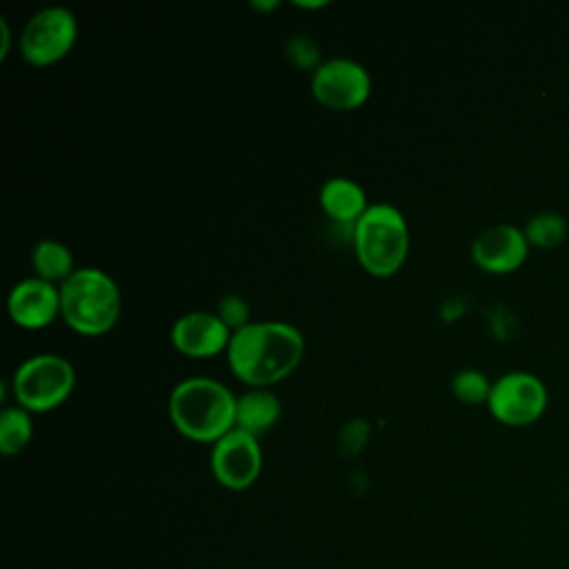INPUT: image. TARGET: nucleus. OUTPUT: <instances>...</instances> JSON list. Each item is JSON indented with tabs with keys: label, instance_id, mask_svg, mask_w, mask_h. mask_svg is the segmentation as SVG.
Here are the masks:
<instances>
[{
	"label": "nucleus",
	"instance_id": "f257e3e1",
	"mask_svg": "<svg viewBox=\"0 0 569 569\" xmlns=\"http://www.w3.org/2000/svg\"><path fill=\"white\" fill-rule=\"evenodd\" d=\"M233 376L249 387H269L287 378L305 356L302 331L284 320H251L233 331L227 347Z\"/></svg>",
	"mask_w": 569,
	"mask_h": 569
},
{
	"label": "nucleus",
	"instance_id": "f03ea898",
	"mask_svg": "<svg viewBox=\"0 0 569 569\" xmlns=\"http://www.w3.org/2000/svg\"><path fill=\"white\" fill-rule=\"evenodd\" d=\"M238 396L220 380L189 376L169 393V418L178 433L196 442L213 445L236 427Z\"/></svg>",
	"mask_w": 569,
	"mask_h": 569
},
{
	"label": "nucleus",
	"instance_id": "7ed1b4c3",
	"mask_svg": "<svg viewBox=\"0 0 569 569\" xmlns=\"http://www.w3.org/2000/svg\"><path fill=\"white\" fill-rule=\"evenodd\" d=\"M122 293L100 267H78L60 284V316L76 333L102 336L120 318Z\"/></svg>",
	"mask_w": 569,
	"mask_h": 569
},
{
	"label": "nucleus",
	"instance_id": "20e7f679",
	"mask_svg": "<svg viewBox=\"0 0 569 569\" xmlns=\"http://www.w3.org/2000/svg\"><path fill=\"white\" fill-rule=\"evenodd\" d=\"M353 249L360 267L376 276H393L409 253V224L391 202H373L353 227Z\"/></svg>",
	"mask_w": 569,
	"mask_h": 569
},
{
	"label": "nucleus",
	"instance_id": "39448f33",
	"mask_svg": "<svg viewBox=\"0 0 569 569\" xmlns=\"http://www.w3.org/2000/svg\"><path fill=\"white\" fill-rule=\"evenodd\" d=\"M76 389V367L60 353H33L24 358L13 376L16 405L31 413L58 409Z\"/></svg>",
	"mask_w": 569,
	"mask_h": 569
},
{
	"label": "nucleus",
	"instance_id": "423d86ee",
	"mask_svg": "<svg viewBox=\"0 0 569 569\" xmlns=\"http://www.w3.org/2000/svg\"><path fill=\"white\" fill-rule=\"evenodd\" d=\"M78 40V18L62 4H49L29 16L20 31V53L33 67H49L71 53Z\"/></svg>",
	"mask_w": 569,
	"mask_h": 569
},
{
	"label": "nucleus",
	"instance_id": "0eeeda50",
	"mask_svg": "<svg viewBox=\"0 0 569 569\" xmlns=\"http://www.w3.org/2000/svg\"><path fill=\"white\" fill-rule=\"evenodd\" d=\"M311 96L331 111H353L371 96V76L353 58H325L311 73Z\"/></svg>",
	"mask_w": 569,
	"mask_h": 569
},
{
	"label": "nucleus",
	"instance_id": "6e6552de",
	"mask_svg": "<svg viewBox=\"0 0 569 569\" xmlns=\"http://www.w3.org/2000/svg\"><path fill=\"white\" fill-rule=\"evenodd\" d=\"M547 385L531 371L513 369L491 382L487 407L505 425H527L547 407Z\"/></svg>",
	"mask_w": 569,
	"mask_h": 569
},
{
	"label": "nucleus",
	"instance_id": "1a4fd4ad",
	"mask_svg": "<svg viewBox=\"0 0 569 569\" xmlns=\"http://www.w3.org/2000/svg\"><path fill=\"white\" fill-rule=\"evenodd\" d=\"M211 473L224 489H249L262 471L260 438L233 427L211 445Z\"/></svg>",
	"mask_w": 569,
	"mask_h": 569
},
{
	"label": "nucleus",
	"instance_id": "9d476101",
	"mask_svg": "<svg viewBox=\"0 0 569 569\" xmlns=\"http://www.w3.org/2000/svg\"><path fill=\"white\" fill-rule=\"evenodd\" d=\"M233 331L218 318L216 311H187L171 325L169 340L173 349L187 358H213L227 353Z\"/></svg>",
	"mask_w": 569,
	"mask_h": 569
},
{
	"label": "nucleus",
	"instance_id": "9b49d317",
	"mask_svg": "<svg viewBox=\"0 0 569 569\" xmlns=\"http://www.w3.org/2000/svg\"><path fill=\"white\" fill-rule=\"evenodd\" d=\"M529 253L525 231L509 222L485 227L471 240V260L489 273H507L522 264Z\"/></svg>",
	"mask_w": 569,
	"mask_h": 569
},
{
	"label": "nucleus",
	"instance_id": "f8f14e48",
	"mask_svg": "<svg viewBox=\"0 0 569 569\" xmlns=\"http://www.w3.org/2000/svg\"><path fill=\"white\" fill-rule=\"evenodd\" d=\"M7 311L22 329L49 327L60 316V287L38 276L22 278L9 289Z\"/></svg>",
	"mask_w": 569,
	"mask_h": 569
},
{
	"label": "nucleus",
	"instance_id": "ddd939ff",
	"mask_svg": "<svg viewBox=\"0 0 569 569\" xmlns=\"http://www.w3.org/2000/svg\"><path fill=\"white\" fill-rule=\"evenodd\" d=\"M318 202L331 222L340 227H353L369 209L365 189L345 176H331L320 184Z\"/></svg>",
	"mask_w": 569,
	"mask_h": 569
},
{
	"label": "nucleus",
	"instance_id": "4468645a",
	"mask_svg": "<svg viewBox=\"0 0 569 569\" xmlns=\"http://www.w3.org/2000/svg\"><path fill=\"white\" fill-rule=\"evenodd\" d=\"M282 402L267 387H249L236 400V427L260 438L280 420Z\"/></svg>",
	"mask_w": 569,
	"mask_h": 569
},
{
	"label": "nucleus",
	"instance_id": "2eb2a0df",
	"mask_svg": "<svg viewBox=\"0 0 569 569\" xmlns=\"http://www.w3.org/2000/svg\"><path fill=\"white\" fill-rule=\"evenodd\" d=\"M29 260H31L33 276H38L47 282H53L58 287L78 269L73 251L64 242L53 240V238L38 240L31 247Z\"/></svg>",
	"mask_w": 569,
	"mask_h": 569
},
{
	"label": "nucleus",
	"instance_id": "dca6fc26",
	"mask_svg": "<svg viewBox=\"0 0 569 569\" xmlns=\"http://www.w3.org/2000/svg\"><path fill=\"white\" fill-rule=\"evenodd\" d=\"M33 413L20 405H7L0 413V451L20 453L33 438Z\"/></svg>",
	"mask_w": 569,
	"mask_h": 569
},
{
	"label": "nucleus",
	"instance_id": "f3484780",
	"mask_svg": "<svg viewBox=\"0 0 569 569\" xmlns=\"http://www.w3.org/2000/svg\"><path fill=\"white\" fill-rule=\"evenodd\" d=\"M522 231L529 244L553 247L567 236V218L558 211H538L525 222Z\"/></svg>",
	"mask_w": 569,
	"mask_h": 569
},
{
	"label": "nucleus",
	"instance_id": "a211bd4d",
	"mask_svg": "<svg viewBox=\"0 0 569 569\" xmlns=\"http://www.w3.org/2000/svg\"><path fill=\"white\" fill-rule=\"evenodd\" d=\"M491 391V380L485 376V371L476 369V367H465L458 369L451 376V393L467 405H478V402H487Z\"/></svg>",
	"mask_w": 569,
	"mask_h": 569
},
{
	"label": "nucleus",
	"instance_id": "6ab92c4d",
	"mask_svg": "<svg viewBox=\"0 0 569 569\" xmlns=\"http://www.w3.org/2000/svg\"><path fill=\"white\" fill-rule=\"evenodd\" d=\"M284 58L300 71L313 73L322 64V51L320 44L309 36H291L284 42Z\"/></svg>",
	"mask_w": 569,
	"mask_h": 569
},
{
	"label": "nucleus",
	"instance_id": "aec40b11",
	"mask_svg": "<svg viewBox=\"0 0 569 569\" xmlns=\"http://www.w3.org/2000/svg\"><path fill=\"white\" fill-rule=\"evenodd\" d=\"M216 313H218V318H220L231 331H238V329H242V327H247V325L251 322L249 302H247L240 293H224V296L218 300Z\"/></svg>",
	"mask_w": 569,
	"mask_h": 569
},
{
	"label": "nucleus",
	"instance_id": "412c9836",
	"mask_svg": "<svg viewBox=\"0 0 569 569\" xmlns=\"http://www.w3.org/2000/svg\"><path fill=\"white\" fill-rule=\"evenodd\" d=\"M371 433V422L367 418H351L342 425L338 433V447L345 453H358L365 449Z\"/></svg>",
	"mask_w": 569,
	"mask_h": 569
},
{
	"label": "nucleus",
	"instance_id": "4be33fe9",
	"mask_svg": "<svg viewBox=\"0 0 569 569\" xmlns=\"http://www.w3.org/2000/svg\"><path fill=\"white\" fill-rule=\"evenodd\" d=\"M0 38H2L0 60H4V58H7V53H9V44H11V31H9V22H7V18H0Z\"/></svg>",
	"mask_w": 569,
	"mask_h": 569
},
{
	"label": "nucleus",
	"instance_id": "5701e85b",
	"mask_svg": "<svg viewBox=\"0 0 569 569\" xmlns=\"http://www.w3.org/2000/svg\"><path fill=\"white\" fill-rule=\"evenodd\" d=\"M251 7L253 9H258V11H273V9H278L280 7V2L278 0H267V2H262V0H251Z\"/></svg>",
	"mask_w": 569,
	"mask_h": 569
},
{
	"label": "nucleus",
	"instance_id": "b1692460",
	"mask_svg": "<svg viewBox=\"0 0 569 569\" xmlns=\"http://www.w3.org/2000/svg\"><path fill=\"white\" fill-rule=\"evenodd\" d=\"M327 4H329L327 0H313V2L296 0V2H293V7H298V9H322V7H327Z\"/></svg>",
	"mask_w": 569,
	"mask_h": 569
}]
</instances>
